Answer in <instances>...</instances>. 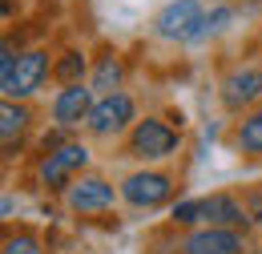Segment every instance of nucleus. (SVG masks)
Segmentation results:
<instances>
[{
    "label": "nucleus",
    "instance_id": "nucleus-1",
    "mask_svg": "<svg viewBox=\"0 0 262 254\" xmlns=\"http://www.w3.org/2000/svg\"><path fill=\"white\" fill-rule=\"evenodd\" d=\"M206 12H202V0H169L162 12H158V36L165 40H198Z\"/></svg>",
    "mask_w": 262,
    "mask_h": 254
},
{
    "label": "nucleus",
    "instance_id": "nucleus-2",
    "mask_svg": "<svg viewBox=\"0 0 262 254\" xmlns=\"http://www.w3.org/2000/svg\"><path fill=\"white\" fill-rule=\"evenodd\" d=\"M178 150V133L158 121V117H145V121H137L129 133V154L141 161H158V158H169Z\"/></svg>",
    "mask_w": 262,
    "mask_h": 254
},
{
    "label": "nucleus",
    "instance_id": "nucleus-3",
    "mask_svg": "<svg viewBox=\"0 0 262 254\" xmlns=\"http://www.w3.org/2000/svg\"><path fill=\"white\" fill-rule=\"evenodd\" d=\"M45 77H49V53H45V49H29V53H20V57H16V69H12V77L0 81L4 101H16V97L36 93Z\"/></svg>",
    "mask_w": 262,
    "mask_h": 254
},
{
    "label": "nucleus",
    "instance_id": "nucleus-4",
    "mask_svg": "<svg viewBox=\"0 0 262 254\" xmlns=\"http://www.w3.org/2000/svg\"><path fill=\"white\" fill-rule=\"evenodd\" d=\"M85 161H89V150L81 141H65V145L49 150V158L40 161V182L49 190H61V186H69V178L77 170H85Z\"/></svg>",
    "mask_w": 262,
    "mask_h": 254
},
{
    "label": "nucleus",
    "instance_id": "nucleus-5",
    "mask_svg": "<svg viewBox=\"0 0 262 254\" xmlns=\"http://www.w3.org/2000/svg\"><path fill=\"white\" fill-rule=\"evenodd\" d=\"M169 194H173V178L158 174V170H141V174H129L121 182V198L133 202V206H145V210L169 202Z\"/></svg>",
    "mask_w": 262,
    "mask_h": 254
},
{
    "label": "nucleus",
    "instance_id": "nucleus-6",
    "mask_svg": "<svg viewBox=\"0 0 262 254\" xmlns=\"http://www.w3.org/2000/svg\"><path fill=\"white\" fill-rule=\"evenodd\" d=\"M129 121H133V97L129 93H109L93 105V113H89L85 125H89V133H97V137H113Z\"/></svg>",
    "mask_w": 262,
    "mask_h": 254
},
{
    "label": "nucleus",
    "instance_id": "nucleus-7",
    "mask_svg": "<svg viewBox=\"0 0 262 254\" xmlns=\"http://www.w3.org/2000/svg\"><path fill=\"white\" fill-rule=\"evenodd\" d=\"M93 89L89 85H65L61 93L53 97V121L61 129H73L81 125V121H89V113H93Z\"/></svg>",
    "mask_w": 262,
    "mask_h": 254
},
{
    "label": "nucleus",
    "instance_id": "nucleus-8",
    "mask_svg": "<svg viewBox=\"0 0 262 254\" xmlns=\"http://www.w3.org/2000/svg\"><path fill=\"white\" fill-rule=\"evenodd\" d=\"M182 254H246V242H242L238 230L202 226V230H194V234L182 242Z\"/></svg>",
    "mask_w": 262,
    "mask_h": 254
},
{
    "label": "nucleus",
    "instance_id": "nucleus-9",
    "mask_svg": "<svg viewBox=\"0 0 262 254\" xmlns=\"http://www.w3.org/2000/svg\"><path fill=\"white\" fill-rule=\"evenodd\" d=\"M113 198L117 194H113V186L105 178H81V182L69 186V206L77 214H101V210L113 206Z\"/></svg>",
    "mask_w": 262,
    "mask_h": 254
},
{
    "label": "nucleus",
    "instance_id": "nucleus-10",
    "mask_svg": "<svg viewBox=\"0 0 262 254\" xmlns=\"http://www.w3.org/2000/svg\"><path fill=\"white\" fill-rule=\"evenodd\" d=\"M258 97H262V73L258 69H234L222 81V105L226 109H246Z\"/></svg>",
    "mask_w": 262,
    "mask_h": 254
},
{
    "label": "nucleus",
    "instance_id": "nucleus-11",
    "mask_svg": "<svg viewBox=\"0 0 262 254\" xmlns=\"http://www.w3.org/2000/svg\"><path fill=\"white\" fill-rule=\"evenodd\" d=\"M202 222L222 226V230H246L250 218L230 194H210V198H202Z\"/></svg>",
    "mask_w": 262,
    "mask_h": 254
},
{
    "label": "nucleus",
    "instance_id": "nucleus-12",
    "mask_svg": "<svg viewBox=\"0 0 262 254\" xmlns=\"http://www.w3.org/2000/svg\"><path fill=\"white\" fill-rule=\"evenodd\" d=\"M121 77H125V65H121L113 53H109V57H101L97 69H93V89H101V93L109 97V93H117Z\"/></svg>",
    "mask_w": 262,
    "mask_h": 254
},
{
    "label": "nucleus",
    "instance_id": "nucleus-13",
    "mask_svg": "<svg viewBox=\"0 0 262 254\" xmlns=\"http://www.w3.org/2000/svg\"><path fill=\"white\" fill-rule=\"evenodd\" d=\"M33 121V113L25 109V105H16V101H4L0 105V137H4V145L16 137V133H25V125Z\"/></svg>",
    "mask_w": 262,
    "mask_h": 254
},
{
    "label": "nucleus",
    "instance_id": "nucleus-14",
    "mask_svg": "<svg viewBox=\"0 0 262 254\" xmlns=\"http://www.w3.org/2000/svg\"><path fill=\"white\" fill-rule=\"evenodd\" d=\"M238 145H242L246 154L262 158V113H250V117L238 125Z\"/></svg>",
    "mask_w": 262,
    "mask_h": 254
},
{
    "label": "nucleus",
    "instance_id": "nucleus-15",
    "mask_svg": "<svg viewBox=\"0 0 262 254\" xmlns=\"http://www.w3.org/2000/svg\"><path fill=\"white\" fill-rule=\"evenodd\" d=\"M53 77H57L61 85H81V77H85V57H81V53H65L61 61L53 65Z\"/></svg>",
    "mask_w": 262,
    "mask_h": 254
},
{
    "label": "nucleus",
    "instance_id": "nucleus-16",
    "mask_svg": "<svg viewBox=\"0 0 262 254\" xmlns=\"http://www.w3.org/2000/svg\"><path fill=\"white\" fill-rule=\"evenodd\" d=\"M173 222H182V226H194V222H202V198L178 202V206H173Z\"/></svg>",
    "mask_w": 262,
    "mask_h": 254
},
{
    "label": "nucleus",
    "instance_id": "nucleus-17",
    "mask_svg": "<svg viewBox=\"0 0 262 254\" xmlns=\"http://www.w3.org/2000/svg\"><path fill=\"white\" fill-rule=\"evenodd\" d=\"M226 20H230V8H214V12H206V20H202V29H198V40H202L206 32H218Z\"/></svg>",
    "mask_w": 262,
    "mask_h": 254
},
{
    "label": "nucleus",
    "instance_id": "nucleus-18",
    "mask_svg": "<svg viewBox=\"0 0 262 254\" xmlns=\"http://www.w3.org/2000/svg\"><path fill=\"white\" fill-rule=\"evenodd\" d=\"M0 254H40V250H36V242L29 238V234H16V238L4 242V250H0Z\"/></svg>",
    "mask_w": 262,
    "mask_h": 254
},
{
    "label": "nucleus",
    "instance_id": "nucleus-19",
    "mask_svg": "<svg viewBox=\"0 0 262 254\" xmlns=\"http://www.w3.org/2000/svg\"><path fill=\"white\" fill-rule=\"evenodd\" d=\"M258 218H262V210H258Z\"/></svg>",
    "mask_w": 262,
    "mask_h": 254
}]
</instances>
